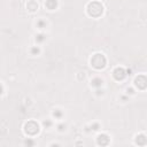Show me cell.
I'll return each mask as SVG.
<instances>
[{
	"instance_id": "277c9868",
	"label": "cell",
	"mask_w": 147,
	"mask_h": 147,
	"mask_svg": "<svg viewBox=\"0 0 147 147\" xmlns=\"http://www.w3.org/2000/svg\"><path fill=\"white\" fill-rule=\"evenodd\" d=\"M134 85L139 89V90H145L146 86H147V81H146V77L144 75H140L138 76L136 80H134Z\"/></svg>"
},
{
	"instance_id": "44dd1931",
	"label": "cell",
	"mask_w": 147,
	"mask_h": 147,
	"mask_svg": "<svg viewBox=\"0 0 147 147\" xmlns=\"http://www.w3.org/2000/svg\"><path fill=\"white\" fill-rule=\"evenodd\" d=\"M3 91H4V89H3V85H1V84H0V96H1Z\"/></svg>"
},
{
	"instance_id": "52a82bcc",
	"label": "cell",
	"mask_w": 147,
	"mask_h": 147,
	"mask_svg": "<svg viewBox=\"0 0 147 147\" xmlns=\"http://www.w3.org/2000/svg\"><path fill=\"white\" fill-rule=\"evenodd\" d=\"M27 8H28V11H30V12H36V11L38 9V4H37V1H36V0H29L28 4H27Z\"/></svg>"
},
{
	"instance_id": "7a4b0ae2",
	"label": "cell",
	"mask_w": 147,
	"mask_h": 147,
	"mask_svg": "<svg viewBox=\"0 0 147 147\" xmlns=\"http://www.w3.org/2000/svg\"><path fill=\"white\" fill-rule=\"evenodd\" d=\"M106 63H107V60H106L105 55L101 53H97L91 57V65L98 70L104 69L106 67Z\"/></svg>"
},
{
	"instance_id": "6da1fadb",
	"label": "cell",
	"mask_w": 147,
	"mask_h": 147,
	"mask_svg": "<svg viewBox=\"0 0 147 147\" xmlns=\"http://www.w3.org/2000/svg\"><path fill=\"white\" fill-rule=\"evenodd\" d=\"M88 14L92 17H99L104 13V6L99 1H92L88 5Z\"/></svg>"
},
{
	"instance_id": "8992f818",
	"label": "cell",
	"mask_w": 147,
	"mask_h": 147,
	"mask_svg": "<svg viewBox=\"0 0 147 147\" xmlns=\"http://www.w3.org/2000/svg\"><path fill=\"white\" fill-rule=\"evenodd\" d=\"M97 142H98V145L107 146V145L109 144V137H108L106 133L99 134V136H98V138H97Z\"/></svg>"
},
{
	"instance_id": "ba28073f",
	"label": "cell",
	"mask_w": 147,
	"mask_h": 147,
	"mask_svg": "<svg viewBox=\"0 0 147 147\" xmlns=\"http://www.w3.org/2000/svg\"><path fill=\"white\" fill-rule=\"evenodd\" d=\"M45 7L49 11H53L57 7V1L56 0H46V3H45Z\"/></svg>"
},
{
	"instance_id": "8fae6325",
	"label": "cell",
	"mask_w": 147,
	"mask_h": 147,
	"mask_svg": "<svg viewBox=\"0 0 147 147\" xmlns=\"http://www.w3.org/2000/svg\"><path fill=\"white\" fill-rule=\"evenodd\" d=\"M30 52H31V54H32V55H37V54L40 52V49H39V47L35 46V47H32V48H31V51H30Z\"/></svg>"
},
{
	"instance_id": "9a60e30c",
	"label": "cell",
	"mask_w": 147,
	"mask_h": 147,
	"mask_svg": "<svg viewBox=\"0 0 147 147\" xmlns=\"http://www.w3.org/2000/svg\"><path fill=\"white\" fill-rule=\"evenodd\" d=\"M43 124H44V126H45V128H49V126L52 125V122H49V121H45Z\"/></svg>"
},
{
	"instance_id": "2e32d148",
	"label": "cell",
	"mask_w": 147,
	"mask_h": 147,
	"mask_svg": "<svg viewBox=\"0 0 147 147\" xmlns=\"http://www.w3.org/2000/svg\"><path fill=\"white\" fill-rule=\"evenodd\" d=\"M84 77H85V74L84 72H80V75H78V80H84Z\"/></svg>"
},
{
	"instance_id": "3957f363",
	"label": "cell",
	"mask_w": 147,
	"mask_h": 147,
	"mask_svg": "<svg viewBox=\"0 0 147 147\" xmlns=\"http://www.w3.org/2000/svg\"><path fill=\"white\" fill-rule=\"evenodd\" d=\"M24 132L28 136H36L39 132V125L35 121H29L24 125Z\"/></svg>"
},
{
	"instance_id": "e0dca14e",
	"label": "cell",
	"mask_w": 147,
	"mask_h": 147,
	"mask_svg": "<svg viewBox=\"0 0 147 147\" xmlns=\"http://www.w3.org/2000/svg\"><path fill=\"white\" fill-rule=\"evenodd\" d=\"M25 145H28V146H32V145H33V141H32V140H27V141H25Z\"/></svg>"
},
{
	"instance_id": "30bf717a",
	"label": "cell",
	"mask_w": 147,
	"mask_h": 147,
	"mask_svg": "<svg viewBox=\"0 0 147 147\" xmlns=\"http://www.w3.org/2000/svg\"><path fill=\"white\" fill-rule=\"evenodd\" d=\"M91 84H92V86H94V88H100L101 85H102V80L101 78H93L92 81H91Z\"/></svg>"
},
{
	"instance_id": "5b68a950",
	"label": "cell",
	"mask_w": 147,
	"mask_h": 147,
	"mask_svg": "<svg viewBox=\"0 0 147 147\" xmlns=\"http://www.w3.org/2000/svg\"><path fill=\"white\" fill-rule=\"evenodd\" d=\"M113 75H114V78H115L116 81H122V80H124L125 76H126V71H125L123 68H116V69L114 70V72H113Z\"/></svg>"
},
{
	"instance_id": "7c38bea8",
	"label": "cell",
	"mask_w": 147,
	"mask_h": 147,
	"mask_svg": "<svg viewBox=\"0 0 147 147\" xmlns=\"http://www.w3.org/2000/svg\"><path fill=\"white\" fill-rule=\"evenodd\" d=\"M53 116L54 117H57V118H61L62 117V112L59 110V109H56L55 112H53Z\"/></svg>"
},
{
	"instance_id": "4fadbf2b",
	"label": "cell",
	"mask_w": 147,
	"mask_h": 147,
	"mask_svg": "<svg viewBox=\"0 0 147 147\" xmlns=\"http://www.w3.org/2000/svg\"><path fill=\"white\" fill-rule=\"evenodd\" d=\"M45 40V36L44 35H38L37 37H36V41L37 43H41V41H44Z\"/></svg>"
},
{
	"instance_id": "ac0fdd59",
	"label": "cell",
	"mask_w": 147,
	"mask_h": 147,
	"mask_svg": "<svg viewBox=\"0 0 147 147\" xmlns=\"http://www.w3.org/2000/svg\"><path fill=\"white\" fill-rule=\"evenodd\" d=\"M98 128H99V124H93L92 125V129L96 131V130H98Z\"/></svg>"
},
{
	"instance_id": "d6986e66",
	"label": "cell",
	"mask_w": 147,
	"mask_h": 147,
	"mask_svg": "<svg viewBox=\"0 0 147 147\" xmlns=\"http://www.w3.org/2000/svg\"><path fill=\"white\" fill-rule=\"evenodd\" d=\"M64 129H65V125H62V124L59 125V130H60V131H63Z\"/></svg>"
},
{
	"instance_id": "ffe728a7",
	"label": "cell",
	"mask_w": 147,
	"mask_h": 147,
	"mask_svg": "<svg viewBox=\"0 0 147 147\" xmlns=\"http://www.w3.org/2000/svg\"><path fill=\"white\" fill-rule=\"evenodd\" d=\"M128 93H130V94H133L134 92H133V90H132V89H128Z\"/></svg>"
},
{
	"instance_id": "9c48e42d",
	"label": "cell",
	"mask_w": 147,
	"mask_h": 147,
	"mask_svg": "<svg viewBox=\"0 0 147 147\" xmlns=\"http://www.w3.org/2000/svg\"><path fill=\"white\" fill-rule=\"evenodd\" d=\"M147 142V138L145 134H139L136 137V144H138L139 146H145Z\"/></svg>"
},
{
	"instance_id": "5bb4252c",
	"label": "cell",
	"mask_w": 147,
	"mask_h": 147,
	"mask_svg": "<svg viewBox=\"0 0 147 147\" xmlns=\"http://www.w3.org/2000/svg\"><path fill=\"white\" fill-rule=\"evenodd\" d=\"M37 25H38V28H39V29H43V28L46 25V22H45V21H43V20H40V21H38Z\"/></svg>"
}]
</instances>
